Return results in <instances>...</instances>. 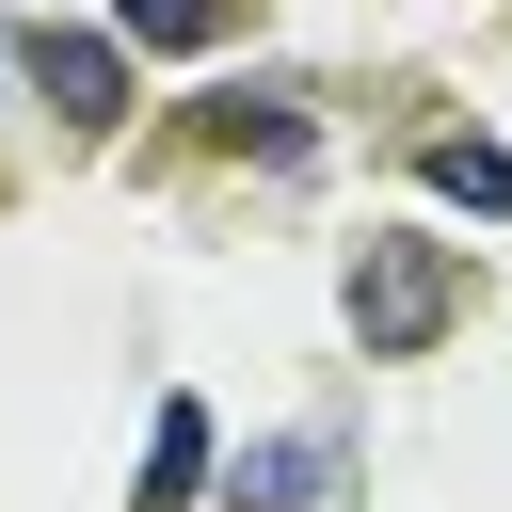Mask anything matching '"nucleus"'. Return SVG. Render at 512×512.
I'll list each match as a JSON object with an SVG mask.
<instances>
[{
    "mask_svg": "<svg viewBox=\"0 0 512 512\" xmlns=\"http://www.w3.org/2000/svg\"><path fill=\"white\" fill-rule=\"evenodd\" d=\"M224 480V448H208V400L192 384H160V416H144V480H128V512H192Z\"/></svg>",
    "mask_w": 512,
    "mask_h": 512,
    "instance_id": "20e7f679",
    "label": "nucleus"
},
{
    "mask_svg": "<svg viewBox=\"0 0 512 512\" xmlns=\"http://www.w3.org/2000/svg\"><path fill=\"white\" fill-rule=\"evenodd\" d=\"M112 48H224V0H112Z\"/></svg>",
    "mask_w": 512,
    "mask_h": 512,
    "instance_id": "0eeeda50",
    "label": "nucleus"
},
{
    "mask_svg": "<svg viewBox=\"0 0 512 512\" xmlns=\"http://www.w3.org/2000/svg\"><path fill=\"white\" fill-rule=\"evenodd\" d=\"M416 192H432V208L512 224V144H496V128H432V144H416Z\"/></svg>",
    "mask_w": 512,
    "mask_h": 512,
    "instance_id": "423d86ee",
    "label": "nucleus"
},
{
    "mask_svg": "<svg viewBox=\"0 0 512 512\" xmlns=\"http://www.w3.org/2000/svg\"><path fill=\"white\" fill-rule=\"evenodd\" d=\"M16 80H32L64 128H128V48H112V32H80V16L16 32Z\"/></svg>",
    "mask_w": 512,
    "mask_h": 512,
    "instance_id": "f03ea898",
    "label": "nucleus"
},
{
    "mask_svg": "<svg viewBox=\"0 0 512 512\" xmlns=\"http://www.w3.org/2000/svg\"><path fill=\"white\" fill-rule=\"evenodd\" d=\"M336 304H352V336H368V352H432V336L464 320V272H448L416 224H384V240L336 272Z\"/></svg>",
    "mask_w": 512,
    "mask_h": 512,
    "instance_id": "f257e3e1",
    "label": "nucleus"
},
{
    "mask_svg": "<svg viewBox=\"0 0 512 512\" xmlns=\"http://www.w3.org/2000/svg\"><path fill=\"white\" fill-rule=\"evenodd\" d=\"M336 464H352L336 432H272V448H240V464H224V512H320V496H336Z\"/></svg>",
    "mask_w": 512,
    "mask_h": 512,
    "instance_id": "39448f33",
    "label": "nucleus"
},
{
    "mask_svg": "<svg viewBox=\"0 0 512 512\" xmlns=\"http://www.w3.org/2000/svg\"><path fill=\"white\" fill-rule=\"evenodd\" d=\"M192 144H208V160H304L320 112H304L288 80H208V96H192Z\"/></svg>",
    "mask_w": 512,
    "mask_h": 512,
    "instance_id": "7ed1b4c3",
    "label": "nucleus"
}]
</instances>
